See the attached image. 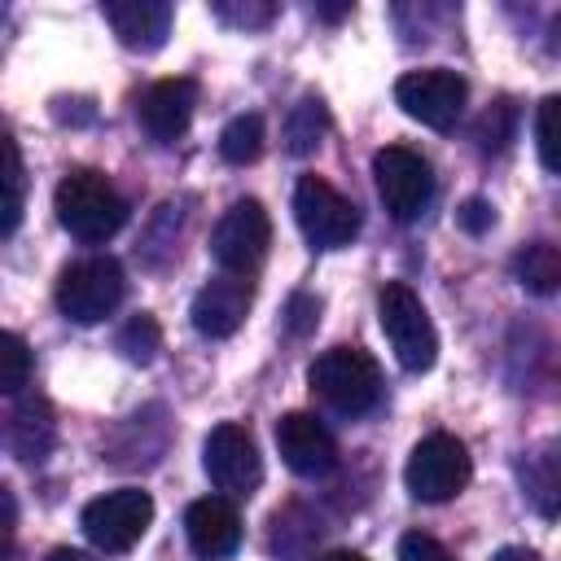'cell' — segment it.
Listing matches in <instances>:
<instances>
[{
    "label": "cell",
    "mask_w": 561,
    "mask_h": 561,
    "mask_svg": "<svg viewBox=\"0 0 561 561\" xmlns=\"http://www.w3.org/2000/svg\"><path fill=\"white\" fill-rule=\"evenodd\" d=\"M53 210H57V224L75 241H88V245L110 241L127 224L123 193L92 167H75V171L61 175V184L53 193Z\"/></svg>",
    "instance_id": "obj_1"
},
{
    "label": "cell",
    "mask_w": 561,
    "mask_h": 561,
    "mask_svg": "<svg viewBox=\"0 0 561 561\" xmlns=\"http://www.w3.org/2000/svg\"><path fill=\"white\" fill-rule=\"evenodd\" d=\"M469 473H473V460L465 451V443L456 434H425L408 465H403V482L408 491L421 500V504H443V500H456L465 486H469Z\"/></svg>",
    "instance_id": "obj_4"
},
{
    "label": "cell",
    "mask_w": 561,
    "mask_h": 561,
    "mask_svg": "<svg viewBox=\"0 0 561 561\" xmlns=\"http://www.w3.org/2000/svg\"><path fill=\"white\" fill-rule=\"evenodd\" d=\"M346 13H351V4H320V18H329V22L333 18H346Z\"/></svg>",
    "instance_id": "obj_33"
},
{
    "label": "cell",
    "mask_w": 561,
    "mask_h": 561,
    "mask_svg": "<svg viewBox=\"0 0 561 561\" xmlns=\"http://www.w3.org/2000/svg\"><path fill=\"white\" fill-rule=\"evenodd\" d=\"M276 451L298 478H324L337 465V443L311 412H285L276 421Z\"/></svg>",
    "instance_id": "obj_14"
},
{
    "label": "cell",
    "mask_w": 561,
    "mask_h": 561,
    "mask_svg": "<svg viewBox=\"0 0 561 561\" xmlns=\"http://www.w3.org/2000/svg\"><path fill=\"white\" fill-rule=\"evenodd\" d=\"M394 101L408 118L434 127V131H447L456 127L465 101H469V83L447 70V66H430V70H408L399 83H394Z\"/></svg>",
    "instance_id": "obj_11"
},
{
    "label": "cell",
    "mask_w": 561,
    "mask_h": 561,
    "mask_svg": "<svg viewBox=\"0 0 561 561\" xmlns=\"http://www.w3.org/2000/svg\"><path fill=\"white\" fill-rule=\"evenodd\" d=\"M101 18L118 35V44L136 48V53H153L171 35V4L167 0H105Z\"/></svg>",
    "instance_id": "obj_16"
},
{
    "label": "cell",
    "mask_w": 561,
    "mask_h": 561,
    "mask_svg": "<svg viewBox=\"0 0 561 561\" xmlns=\"http://www.w3.org/2000/svg\"><path fill=\"white\" fill-rule=\"evenodd\" d=\"M399 561H451V552H447L434 535L412 530V535H403V539H399Z\"/></svg>",
    "instance_id": "obj_29"
},
{
    "label": "cell",
    "mask_w": 561,
    "mask_h": 561,
    "mask_svg": "<svg viewBox=\"0 0 561 561\" xmlns=\"http://www.w3.org/2000/svg\"><path fill=\"white\" fill-rule=\"evenodd\" d=\"M535 145H539V162L561 175V96H543L535 105Z\"/></svg>",
    "instance_id": "obj_22"
},
{
    "label": "cell",
    "mask_w": 561,
    "mask_h": 561,
    "mask_svg": "<svg viewBox=\"0 0 561 561\" xmlns=\"http://www.w3.org/2000/svg\"><path fill=\"white\" fill-rule=\"evenodd\" d=\"M83 535L92 548L101 552H127L145 539L149 522H153V500L149 491L140 486H118V491H105L96 495L88 508H83Z\"/></svg>",
    "instance_id": "obj_9"
},
{
    "label": "cell",
    "mask_w": 561,
    "mask_h": 561,
    "mask_svg": "<svg viewBox=\"0 0 561 561\" xmlns=\"http://www.w3.org/2000/svg\"><path fill=\"white\" fill-rule=\"evenodd\" d=\"M517 486L539 517H561V434L535 443L517 465Z\"/></svg>",
    "instance_id": "obj_18"
},
{
    "label": "cell",
    "mask_w": 561,
    "mask_h": 561,
    "mask_svg": "<svg viewBox=\"0 0 561 561\" xmlns=\"http://www.w3.org/2000/svg\"><path fill=\"white\" fill-rule=\"evenodd\" d=\"M478 145L482 149H504L508 145V136H513V105L508 101H500V105H491L486 114H482V123H478Z\"/></svg>",
    "instance_id": "obj_27"
},
{
    "label": "cell",
    "mask_w": 561,
    "mask_h": 561,
    "mask_svg": "<svg viewBox=\"0 0 561 561\" xmlns=\"http://www.w3.org/2000/svg\"><path fill=\"white\" fill-rule=\"evenodd\" d=\"M123 267L105 254L96 259H79L57 276V311L75 324H96L105 316H114V307L123 302Z\"/></svg>",
    "instance_id": "obj_6"
},
{
    "label": "cell",
    "mask_w": 561,
    "mask_h": 561,
    "mask_svg": "<svg viewBox=\"0 0 561 561\" xmlns=\"http://www.w3.org/2000/svg\"><path fill=\"white\" fill-rule=\"evenodd\" d=\"M22 193H26V171H22V153H18V140L4 136V224L0 232L13 237L18 232V219H22Z\"/></svg>",
    "instance_id": "obj_23"
},
{
    "label": "cell",
    "mask_w": 561,
    "mask_h": 561,
    "mask_svg": "<svg viewBox=\"0 0 561 561\" xmlns=\"http://www.w3.org/2000/svg\"><path fill=\"white\" fill-rule=\"evenodd\" d=\"M456 219H460V228H465V232H486V228H491V219H495V210H491L482 197H469V202L456 210Z\"/></svg>",
    "instance_id": "obj_30"
},
{
    "label": "cell",
    "mask_w": 561,
    "mask_h": 561,
    "mask_svg": "<svg viewBox=\"0 0 561 561\" xmlns=\"http://www.w3.org/2000/svg\"><path fill=\"white\" fill-rule=\"evenodd\" d=\"M316 320H320V298H311V294H294L289 307H285V329H289L294 337H302V333L316 329Z\"/></svg>",
    "instance_id": "obj_28"
},
{
    "label": "cell",
    "mask_w": 561,
    "mask_h": 561,
    "mask_svg": "<svg viewBox=\"0 0 561 561\" xmlns=\"http://www.w3.org/2000/svg\"><path fill=\"white\" fill-rule=\"evenodd\" d=\"M114 346L131 359V364H149L153 359V351L162 346V329H158V320L153 316H131L123 329H118V337H114Z\"/></svg>",
    "instance_id": "obj_24"
},
{
    "label": "cell",
    "mask_w": 561,
    "mask_h": 561,
    "mask_svg": "<svg viewBox=\"0 0 561 561\" xmlns=\"http://www.w3.org/2000/svg\"><path fill=\"white\" fill-rule=\"evenodd\" d=\"M373 180H377V197L390 210V219L412 224L425 215V206L434 202V171L430 162L408 149V145H386L373 153Z\"/></svg>",
    "instance_id": "obj_5"
},
{
    "label": "cell",
    "mask_w": 561,
    "mask_h": 561,
    "mask_svg": "<svg viewBox=\"0 0 561 561\" xmlns=\"http://www.w3.org/2000/svg\"><path fill=\"white\" fill-rule=\"evenodd\" d=\"M491 561H539V552H530V548H500Z\"/></svg>",
    "instance_id": "obj_31"
},
{
    "label": "cell",
    "mask_w": 561,
    "mask_h": 561,
    "mask_svg": "<svg viewBox=\"0 0 561 561\" xmlns=\"http://www.w3.org/2000/svg\"><path fill=\"white\" fill-rule=\"evenodd\" d=\"M377 320H381V333H386L394 359L408 373H430L434 368V359H438L434 320H430L425 302L403 280H386L381 285V294H377Z\"/></svg>",
    "instance_id": "obj_3"
},
{
    "label": "cell",
    "mask_w": 561,
    "mask_h": 561,
    "mask_svg": "<svg viewBox=\"0 0 561 561\" xmlns=\"http://www.w3.org/2000/svg\"><path fill=\"white\" fill-rule=\"evenodd\" d=\"M311 394L337 416H364L381 403V368L359 346H329L307 368Z\"/></svg>",
    "instance_id": "obj_2"
},
{
    "label": "cell",
    "mask_w": 561,
    "mask_h": 561,
    "mask_svg": "<svg viewBox=\"0 0 561 561\" xmlns=\"http://www.w3.org/2000/svg\"><path fill=\"white\" fill-rule=\"evenodd\" d=\"M513 276L526 294L548 298L561 289V245L557 241H530L513 254Z\"/></svg>",
    "instance_id": "obj_19"
},
{
    "label": "cell",
    "mask_w": 561,
    "mask_h": 561,
    "mask_svg": "<svg viewBox=\"0 0 561 561\" xmlns=\"http://www.w3.org/2000/svg\"><path fill=\"white\" fill-rule=\"evenodd\" d=\"M263 153V118L259 114H237L224 131H219V158L232 167H245Z\"/></svg>",
    "instance_id": "obj_21"
},
{
    "label": "cell",
    "mask_w": 561,
    "mask_h": 561,
    "mask_svg": "<svg viewBox=\"0 0 561 561\" xmlns=\"http://www.w3.org/2000/svg\"><path fill=\"white\" fill-rule=\"evenodd\" d=\"M294 219L311 250H342L359 232V210L320 175H302L294 188Z\"/></svg>",
    "instance_id": "obj_7"
},
{
    "label": "cell",
    "mask_w": 561,
    "mask_h": 561,
    "mask_svg": "<svg viewBox=\"0 0 561 561\" xmlns=\"http://www.w3.org/2000/svg\"><path fill=\"white\" fill-rule=\"evenodd\" d=\"M210 9H215V18H224V22H232V26H267V22L276 18V4H267V0H245V4L215 0Z\"/></svg>",
    "instance_id": "obj_26"
},
{
    "label": "cell",
    "mask_w": 561,
    "mask_h": 561,
    "mask_svg": "<svg viewBox=\"0 0 561 561\" xmlns=\"http://www.w3.org/2000/svg\"><path fill=\"white\" fill-rule=\"evenodd\" d=\"M254 302L250 276H232V272H215L197 294H193V329L202 337H232L245 324V311Z\"/></svg>",
    "instance_id": "obj_13"
},
{
    "label": "cell",
    "mask_w": 561,
    "mask_h": 561,
    "mask_svg": "<svg viewBox=\"0 0 561 561\" xmlns=\"http://www.w3.org/2000/svg\"><path fill=\"white\" fill-rule=\"evenodd\" d=\"M26 377H31V351H26L22 333H4L0 337V390L22 394Z\"/></svg>",
    "instance_id": "obj_25"
},
{
    "label": "cell",
    "mask_w": 561,
    "mask_h": 561,
    "mask_svg": "<svg viewBox=\"0 0 561 561\" xmlns=\"http://www.w3.org/2000/svg\"><path fill=\"white\" fill-rule=\"evenodd\" d=\"M320 561H364L359 552H351V548H337V552H324Z\"/></svg>",
    "instance_id": "obj_34"
},
{
    "label": "cell",
    "mask_w": 561,
    "mask_h": 561,
    "mask_svg": "<svg viewBox=\"0 0 561 561\" xmlns=\"http://www.w3.org/2000/svg\"><path fill=\"white\" fill-rule=\"evenodd\" d=\"M324 131H329V110H324V101H320V96H302V101L289 110V118H285V149H289L294 158H307V153L324 140Z\"/></svg>",
    "instance_id": "obj_20"
},
{
    "label": "cell",
    "mask_w": 561,
    "mask_h": 561,
    "mask_svg": "<svg viewBox=\"0 0 561 561\" xmlns=\"http://www.w3.org/2000/svg\"><path fill=\"white\" fill-rule=\"evenodd\" d=\"M202 469H206L215 491L237 495V500L254 495L259 482H263V456H259L254 434L245 425H237V421L215 425L206 434V443H202Z\"/></svg>",
    "instance_id": "obj_8"
},
{
    "label": "cell",
    "mask_w": 561,
    "mask_h": 561,
    "mask_svg": "<svg viewBox=\"0 0 561 561\" xmlns=\"http://www.w3.org/2000/svg\"><path fill=\"white\" fill-rule=\"evenodd\" d=\"M44 561H92L88 552H79V548H53Z\"/></svg>",
    "instance_id": "obj_32"
},
{
    "label": "cell",
    "mask_w": 561,
    "mask_h": 561,
    "mask_svg": "<svg viewBox=\"0 0 561 561\" xmlns=\"http://www.w3.org/2000/svg\"><path fill=\"white\" fill-rule=\"evenodd\" d=\"M4 443H9V451H13L18 460H26V465H39V460L53 451V443H57V421H53V408H48L44 394H22V399H13L9 421H4Z\"/></svg>",
    "instance_id": "obj_17"
},
{
    "label": "cell",
    "mask_w": 561,
    "mask_h": 561,
    "mask_svg": "<svg viewBox=\"0 0 561 561\" xmlns=\"http://www.w3.org/2000/svg\"><path fill=\"white\" fill-rule=\"evenodd\" d=\"M184 535L202 561H228L241 548V513L228 495H202L184 508Z\"/></svg>",
    "instance_id": "obj_15"
},
{
    "label": "cell",
    "mask_w": 561,
    "mask_h": 561,
    "mask_svg": "<svg viewBox=\"0 0 561 561\" xmlns=\"http://www.w3.org/2000/svg\"><path fill=\"white\" fill-rule=\"evenodd\" d=\"M193 110H197V83L193 79H158L136 101V118L153 145H175L188 131Z\"/></svg>",
    "instance_id": "obj_12"
},
{
    "label": "cell",
    "mask_w": 561,
    "mask_h": 561,
    "mask_svg": "<svg viewBox=\"0 0 561 561\" xmlns=\"http://www.w3.org/2000/svg\"><path fill=\"white\" fill-rule=\"evenodd\" d=\"M267 241H272V219H267L263 202L241 197V202H232V206L219 215V224H215V232H210V254H215V263H219L224 272L250 276V272L263 263Z\"/></svg>",
    "instance_id": "obj_10"
}]
</instances>
